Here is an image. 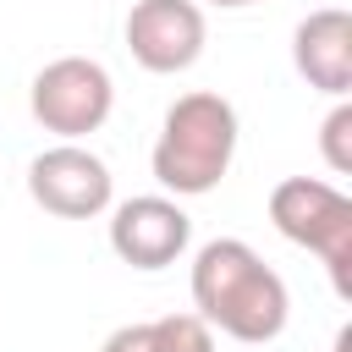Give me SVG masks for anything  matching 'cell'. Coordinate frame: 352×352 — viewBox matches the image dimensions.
<instances>
[{"label":"cell","instance_id":"6da1fadb","mask_svg":"<svg viewBox=\"0 0 352 352\" xmlns=\"http://www.w3.org/2000/svg\"><path fill=\"white\" fill-rule=\"evenodd\" d=\"M192 308L231 341H275L286 330V280L236 236H214L192 258Z\"/></svg>","mask_w":352,"mask_h":352},{"label":"cell","instance_id":"7a4b0ae2","mask_svg":"<svg viewBox=\"0 0 352 352\" xmlns=\"http://www.w3.org/2000/svg\"><path fill=\"white\" fill-rule=\"evenodd\" d=\"M236 154V110L220 94H182L165 110L160 143H154V182L176 198H198L220 187Z\"/></svg>","mask_w":352,"mask_h":352},{"label":"cell","instance_id":"3957f363","mask_svg":"<svg viewBox=\"0 0 352 352\" xmlns=\"http://www.w3.org/2000/svg\"><path fill=\"white\" fill-rule=\"evenodd\" d=\"M270 220L286 242L324 258L330 286L352 297V198L319 176H286L270 192Z\"/></svg>","mask_w":352,"mask_h":352},{"label":"cell","instance_id":"277c9868","mask_svg":"<svg viewBox=\"0 0 352 352\" xmlns=\"http://www.w3.org/2000/svg\"><path fill=\"white\" fill-rule=\"evenodd\" d=\"M33 121L44 132H60L66 143L82 138V132H99L110 104H116V88H110V72L88 55H60L50 60L38 77H33Z\"/></svg>","mask_w":352,"mask_h":352},{"label":"cell","instance_id":"5b68a950","mask_svg":"<svg viewBox=\"0 0 352 352\" xmlns=\"http://www.w3.org/2000/svg\"><path fill=\"white\" fill-rule=\"evenodd\" d=\"M28 192L60 220H94L110 209V165L82 143H55L28 165Z\"/></svg>","mask_w":352,"mask_h":352},{"label":"cell","instance_id":"8992f818","mask_svg":"<svg viewBox=\"0 0 352 352\" xmlns=\"http://www.w3.org/2000/svg\"><path fill=\"white\" fill-rule=\"evenodd\" d=\"M126 50L143 72H187L204 55V11L192 0H138L126 11Z\"/></svg>","mask_w":352,"mask_h":352},{"label":"cell","instance_id":"52a82bcc","mask_svg":"<svg viewBox=\"0 0 352 352\" xmlns=\"http://www.w3.org/2000/svg\"><path fill=\"white\" fill-rule=\"evenodd\" d=\"M187 236H192V220L182 214L176 198H160V192L126 198L116 209V220H110V248L132 270H165V264H176L187 253Z\"/></svg>","mask_w":352,"mask_h":352},{"label":"cell","instance_id":"ba28073f","mask_svg":"<svg viewBox=\"0 0 352 352\" xmlns=\"http://www.w3.org/2000/svg\"><path fill=\"white\" fill-rule=\"evenodd\" d=\"M292 60L308 77V88L346 99L352 94V11L341 6L308 11L292 33Z\"/></svg>","mask_w":352,"mask_h":352},{"label":"cell","instance_id":"9c48e42d","mask_svg":"<svg viewBox=\"0 0 352 352\" xmlns=\"http://www.w3.org/2000/svg\"><path fill=\"white\" fill-rule=\"evenodd\" d=\"M148 330H154V352H214V330L198 314H165Z\"/></svg>","mask_w":352,"mask_h":352},{"label":"cell","instance_id":"30bf717a","mask_svg":"<svg viewBox=\"0 0 352 352\" xmlns=\"http://www.w3.org/2000/svg\"><path fill=\"white\" fill-rule=\"evenodd\" d=\"M319 148H324V165H330L336 176L352 170V104H346V99L324 116V126H319Z\"/></svg>","mask_w":352,"mask_h":352},{"label":"cell","instance_id":"8fae6325","mask_svg":"<svg viewBox=\"0 0 352 352\" xmlns=\"http://www.w3.org/2000/svg\"><path fill=\"white\" fill-rule=\"evenodd\" d=\"M99 352H154V330L148 324H121V330H110V341Z\"/></svg>","mask_w":352,"mask_h":352},{"label":"cell","instance_id":"7c38bea8","mask_svg":"<svg viewBox=\"0 0 352 352\" xmlns=\"http://www.w3.org/2000/svg\"><path fill=\"white\" fill-rule=\"evenodd\" d=\"M336 352H352V330H341V341H336Z\"/></svg>","mask_w":352,"mask_h":352},{"label":"cell","instance_id":"4fadbf2b","mask_svg":"<svg viewBox=\"0 0 352 352\" xmlns=\"http://www.w3.org/2000/svg\"><path fill=\"white\" fill-rule=\"evenodd\" d=\"M214 6H253V0H214Z\"/></svg>","mask_w":352,"mask_h":352}]
</instances>
